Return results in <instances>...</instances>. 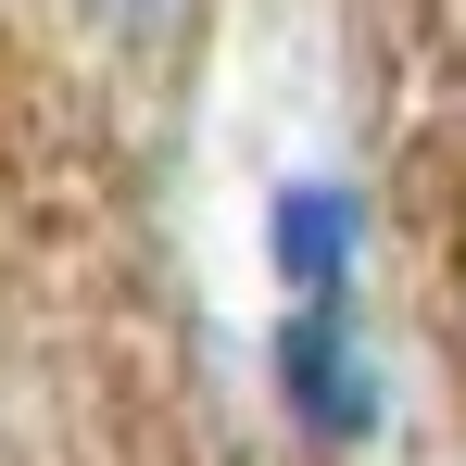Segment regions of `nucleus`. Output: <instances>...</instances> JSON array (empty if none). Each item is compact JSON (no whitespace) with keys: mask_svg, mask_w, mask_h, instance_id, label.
Instances as JSON below:
<instances>
[{"mask_svg":"<svg viewBox=\"0 0 466 466\" xmlns=\"http://www.w3.org/2000/svg\"><path fill=\"white\" fill-rule=\"evenodd\" d=\"M101 13H127V25H152V13H164V0H101Z\"/></svg>","mask_w":466,"mask_h":466,"instance_id":"nucleus-3","label":"nucleus"},{"mask_svg":"<svg viewBox=\"0 0 466 466\" xmlns=\"http://www.w3.org/2000/svg\"><path fill=\"white\" fill-rule=\"evenodd\" d=\"M265 265L290 303H353V265H366V202L340 177H290L265 202Z\"/></svg>","mask_w":466,"mask_h":466,"instance_id":"nucleus-2","label":"nucleus"},{"mask_svg":"<svg viewBox=\"0 0 466 466\" xmlns=\"http://www.w3.org/2000/svg\"><path fill=\"white\" fill-rule=\"evenodd\" d=\"M265 366H278V403L328 454H366L390 429V366H379V340L353 328V303H290L278 340H265Z\"/></svg>","mask_w":466,"mask_h":466,"instance_id":"nucleus-1","label":"nucleus"}]
</instances>
